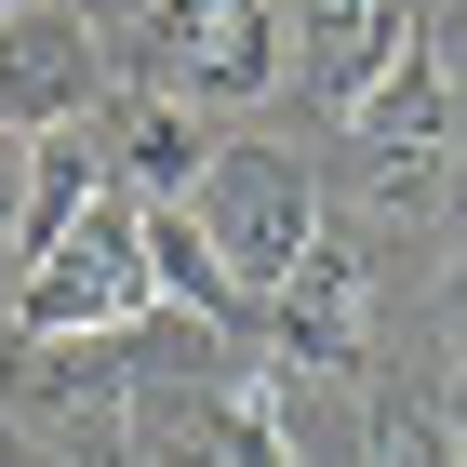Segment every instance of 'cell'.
Here are the masks:
<instances>
[{"label": "cell", "mask_w": 467, "mask_h": 467, "mask_svg": "<svg viewBox=\"0 0 467 467\" xmlns=\"http://www.w3.org/2000/svg\"><path fill=\"white\" fill-rule=\"evenodd\" d=\"M147 307H161V281H147V214L120 201V187H108L54 254L14 267V321H27V348H120Z\"/></svg>", "instance_id": "1"}, {"label": "cell", "mask_w": 467, "mask_h": 467, "mask_svg": "<svg viewBox=\"0 0 467 467\" xmlns=\"http://www.w3.org/2000/svg\"><path fill=\"white\" fill-rule=\"evenodd\" d=\"M147 94H174V108H267L294 80V27L281 0H147Z\"/></svg>", "instance_id": "2"}, {"label": "cell", "mask_w": 467, "mask_h": 467, "mask_svg": "<svg viewBox=\"0 0 467 467\" xmlns=\"http://www.w3.org/2000/svg\"><path fill=\"white\" fill-rule=\"evenodd\" d=\"M187 214H201L214 267L241 281V307H267V294L294 281V254L321 241V187H307V161H294V147H214Z\"/></svg>", "instance_id": "3"}, {"label": "cell", "mask_w": 467, "mask_h": 467, "mask_svg": "<svg viewBox=\"0 0 467 467\" xmlns=\"http://www.w3.org/2000/svg\"><path fill=\"white\" fill-rule=\"evenodd\" d=\"M454 134H467V120H454V67H441L428 27H414V40L388 54V80L348 108V147H360V174L388 187V201H414V187L454 161Z\"/></svg>", "instance_id": "4"}, {"label": "cell", "mask_w": 467, "mask_h": 467, "mask_svg": "<svg viewBox=\"0 0 467 467\" xmlns=\"http://www.w3.org/2000/svg\"><path fill=\"white\" fill-rule=\"evenodd\" d=\"M67 120H94V27L14 0L0 14V134H67Z\"/></svg>", "instance_id": "5"}, {"label": "cell", "mask_w": 467, "mask_h": 467, "mask_svg": "<svg viewBox=\"0 0 467 467\" xmlns=\"http://www.w3.org/2000/svg\"><path fill=\"white\" fill-rule=\"evenodd\" d=\"M267 334H281V360H307V374H348V360L374 348V281H360V254L334 241V227L294 254V281L267 294Z\"/></svg>", "instance_id": "6"}, {"label": "cell", "mask_w": 467, "mask_h": 467, "mask_svg": "<svg viewBox=\"0 0 467 467\" xmlns=\"http://www.w3.org/2000/svg\"><path fill=\"white\" fill-rule=\"evenodd\" d=\"M281 27H294V67H307V94H321L334 120L388 80V54L414 40V0H281Z\"/></svg>", "instance_id": "7"}, {"label": "cell", "mask_w": 467, "mask_h": 467, "mask_svg": "<svg viewBox=\"0 0 467 467\" xmlns=\"http://www.w3.org/2000/svg\"><path fill=\"white\" fill-rule=\"evenodd\" d=\"M201 161H214L201 108H174V94H120V108H108V187L134 201V214L201 201Z\"/></svg>", "instance_id": "8"}, {"label": "cell", "mask_w": 467, "mask_h": 467, "mask_svg": "<svg viewBox=\"0 0 467 467\" xmlns=\"http://www.w3.org/2000/svg\"><path fill=\"white\" fill-rule=\"evenodd\" d=\"M108 201V134L94 120H67V134H27V187H14V267L27 254H54L80 214Z\"/></svg>", "instance_id": "9"}, {"label": "cell", "mask_w": 467, "mask_h": 467, "mask_svg": "<svg viewBox=\"0 0 467 467\" xmlns=\"http://www.w3.org/2000/svg\"><path fill=\"white\" fill-rule=\"evenodd\" d=\"M147 467H294V441H281V374H241L227 400L174 414V428L147 441Z\"/></svg>", "instance_id": "10"}, {"label": "cell", "mask_w": 467, "mask_h": 467, "mask_svg": "<svg viewBox=\"0 0 467 467\" xmlns=\"http://www.w3.org/2000/svg\"><path fill=\"white\" fill-rule=\"evenodd\" d=\"M147 281H161V307H187V321H241V281L214 267V241H201V214H187V201H161V214H147Z\"/></svg>", "instance_id": "11"}, {"label": "cell", "mask_w": 467, "mask_h": 467, "mask_svg": "<svg viewBox=\"0 0 467 467\" xmlns=\"http://www.w3.org/2000/svg\"><path fill=\"white\" fill-rule=\"evenodd\" d=\"M360 467H454V441H441V414L374 400V414H360Z\"/></svg>", "instance_id": "12"}, {"label": "cell", "mask_w": 467, "mask_h": 467, "mask_svg": "<svg viewBox=\"0 0 467 467\" xmlns=\"http://www.w3.org/2000/svg\"><path fill=\"white\" fill-rule=\"evenodd\" d=\"M14 187H27V134H0V254H14Z\"/></svg>", "instance_id": "13"}, {"label": "cell", "mask_w": 467, "mask_h": 467, "mask_svg": "<svg viewBox=\"0 0 467 467\" xmlns=\"http://www.w3.org/2000/svg\"><path fill=\"white\" fill-rule=\"evenodd\" d=\"M441 441H454V467H467V374L441 388Z\"/></svg>", "instance_id": "14"}, {"label": "cell", "mask_w": 467, "mask_h": 467, "mask_svg": "<svg viewBox=\"0 0 467 467\" xmlns=\"http://www.w3.org/2000/svg\"><path fill=\"white\" fill-rule=\"evenodd\" d=\"M454 334H467V254H454Z\"/></svg>", "instance_id": "15"}, {"label": "cell", "mask_w": 467, "mask_h": 467, "mask_svg": "<svg viewBox=\"0 0 467 467\" xmlns=\"http://www.w3.org/2000/svg\"><path fill=\"white\" fill-rule=\"evenodd\" d=\"M0 14H14V0H0Z\"/></svg>", "instance_id": "16"}]
</instances>
